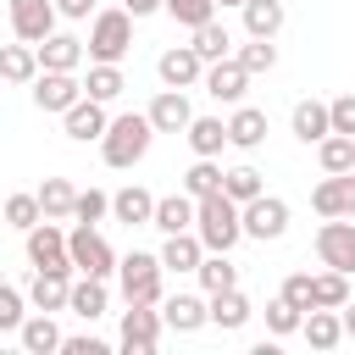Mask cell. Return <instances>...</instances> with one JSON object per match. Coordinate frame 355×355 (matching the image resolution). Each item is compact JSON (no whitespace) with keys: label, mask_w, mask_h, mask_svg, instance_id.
Listing matches in <instances>:
<instances>
[{"label":"cell","mask_w":355,"mask_h":355,"mask_svg":"<svg viewBox=\"0 0 355 355\" xmlns=\"http://www.w3.org/2000/svg\"><path fill=\"white\" fill-rule=\"evenodd\" d=\"M316 255L333 272H355V222L349 216H327L316 227Z\"/></svg>","instance_id":"obj_8"},{"label":"cell","mask_w":355,"mask_h":355,"mask_svg":"<svg viewBox=\"0 0 355 355\" xmlns=\"http://www.w3.org/2000/svg\"><path fill=\"white\" fill-rule=\"evenodd\" d=\"M216 189H222L216 155H194V166L183 172V194H189V200H205V194H216Z\"/></svg>","instance_id":"obj_35"},{"label":"cell","mask_w":355,"mask_h":355,"mask_svg":"<svg viewBox=\"0 0 355 355\" xmlns=\"http://www.w3.org/2000/svg\"><path fill=\"white\" fill-rule=\"evenodd\" d=\"M200 83H205V94H211V100H222V105H239V100H244V89H250V72H244L233 55H222V61H205Z\"/></svg>","instance_id":"obj_10"},{"label":"cell","mask_w":355,"mask_h":355,"mask_svg":"<svg viewBox=\"0 0 355 355\" xmlns=\"http://www.w3.org/2000/svg\"><path fill=\"white\" fill-rule=\"evenodd\" d=\"M200 255H205V244H200V233H194V227L166 233V244H161V272H194V266H200Z\"/></svg>","instance_id":"obj_21"},{"label":"cell","mask_w":355,"mask_h":355,"mask_svg":"<svg viewBox=\"0 0 355 355\" xmlns=\"http://www.w3.org/2000/svg\"><path fill=\"white\" fill-rule=\"evenodd\" d=\"M189 33H194V55H200V61H222V55L233 50V33H227L216 17L200 22V28H189Z\"/></svg>","instance_id":"obj_37"},{"label":"cell","mask_w":355,"mask_h":355,"mask_svg":"<svg viewBox=\"0 0 355 355\" xmlns=\"http://www.w3.org/2000/svg\"><path fill=\"white\" fill-rule=\"evenodd\" d=\"M300 316H305V311H300V305H288L283 294H277V300H266V333H272V338L300 333Z\"/></svg>","instance_id":"obj_41"},{"label":"cell","mask_w":355,"mask_h":355,"mask_svg":"<svg viewBox=\"0 0 355 355\" xmlns=\"http://www.w3.org/2000/svg\"><path fill=\"white\" fill-rule=\"evenodd\" d=\"M327 122H333V133H349V139H355V94L327 100Z\"/></svg>","instance_id":"obj_46"},{"label":"cell","mask_w":355,"mask_h":355,"mask_svg":"<svg viewBox=\"0 0 355 355\" xmlns=\"http://www.w3.org/2000/svg\"><path fill=\"white\" fill-rule=\"evenodd\" d=\"M300 333H305V344H311V349H338V344H344L338 311H322V305H311V311L300 316Z\"/></svg>","instance_id":"obj_24"},{"label":"cell","mask_w":355,"mask_h":355,"mask_svg":"<svg viewBox=\"0 0 355 355\" xmlns=\"http://www.w3.org/2000/svg\"><path fill=\"white\" fill-rule=\"evenodd\" d=\"M194 277H200V288H205V294L239 288V266H233L222 250H205V255H200V266H194Z\"/></svg>","instance_id":"obj_30"},{"label":"cell","mask_w":355,"mask_h":355,"mask_svg":"<svg viewBox=\"0 0 355 355\" xmlns=\"http://www.w3.org/2000/svg\"><path fill=\"white\" fill-rule=\"evenodd\" d=\"M288 122H294V139H300V144H316V139L333 133V122H327V100H300Z\"/></svg>","instance_id":"obj_27"},{"label":"cell","mask_w":355,"mask_h":355,"mask_svg":"<svg viewBox=\"0 0 355 355\" xmlns=\"http://www.w3.org/2000/svg\"><path fill=\"white\" fill-rule=\"evenodd\" d=\"M61 349H67V355H105V338H94V333L67 338V333H61Z\"/></svg>","instance_id":"obj_48"},{"label":"cell","mask_w":355,"mask_h":355,"mask_svg":"<svg viewBox=\"0 0 355 355\" xmlns=\"http://www.w3.org/2000/svg\"><path fill=\"white\" fill-rule=\"evenodd\" d=\"M72 200H78V189H72L67 178H44V183H39V211H44L50 222H72Z\"/></svg>","instance_id":"obj_33"},{"label":"cell","mask_w":355,"mask_h":355,"mask_svg":"<svg viewBox=\"0 0 355 355\" xmlns=\"http://www.w3.org/2000/svg\"><path fill=\"white\" fill-rule=\"evenodd\" d=\"M205 316H211L222 333H239V327L255 316V305H250L239 288H222V294H205Z\"/></svg>","instance_id":"obj_20"},{"label":"cell","mask_w":355,"mask_h":355,"mask_svg":"<svg viewBox=\"0 0 355 355\" xmlns=\"http://www.w3.org/2000/svg\"><path fill=\"white\" fill-rule=\"evenodd\" d=\"M55 11H61V17H89L94 0H55Z\"/></svg>","instance_id":"obj_49"},{"label":"cell","mask_w":355,"mask_h":355,"mask_svg":"<svg viewBox=\"0 0 355 355\" xmlns=\"http://www.w3.org/2000/svg\"><path fill=\"white\" fill-rule=\"evenodd\" d=\"M0 78H6V83H33V78H39L33 44H0Z\"/></svg>","instance_id":"obj_34"},{"label":"cell","mask_w":355,"mask_h":355,"mask_svg":"<svg viewBox=\"0 0 355 355\" xmlns=\"http://www.w3.org/2000/svg\"><path fill=\"white\" fill-rule=\"evenodd\" d=\"M344 300H349V272H333V266H327V272H316V277H311V305L338 311Z\"/></svg>","instance_id":"obj_36"},{"label":"cell","mask_w":355,"mask_h":355,"mask_svg":"<svg viewBox=\"0 0 355 355\" xmlns=\"http://www.w3.org/2000/svg\"><path fill=\"white\" fill-rule=\"evenodd\" d=\"M311 205H316V216H355V166L349 172H327L311 189Z\"/></svg>","instance_id":"obj_11"},{"label":"cell","mask_w":355,"mask_h":355,"mask_svg":"<svg viewBox=\"0 0 355 355\" xmlns=\"http://www.w3.org/2000/svg\"><path fill=\"white\" fill-rule=\"evenodd\" d=\"M194 233H200V244L205 250H233L239 239H244V227H239V205L216 189V194H205V200H194Z\"/></svg>","instance_id":"obj_2"},{"label":"cell","mask_w":355,"mask_h":355,"mask_svg":"<svg viewBox=\"0 0 355 355\" xmlns=\"http://www.w3.org/2000/svg\"><path fill=\"white\" fill-rule=\"evenodd\" d=\"M338 327H344V338H355V300L338 305Z\"/></svg>","instance_id":"obj_50"},{"label":"cell","mask_w":355,"mask_h":355,"mask_svg":"<svg viewBox=\"0 0 355 355\" xmlns=\"http://www.w3.org/2000/svg\"><path fill=\"white\" fill-rule=\"evenodd\" d=\"M61 122H67V139L89 144V139H100V133H105V122H111V116H105V105H100V100H89V94H83V100H72V105L61 111Z\"/></svg>","instance_id":"obj_17"},{"label":"cell","mask_w":355,"mask_h":355,"mask_svg":"<svg viewBox=\"0 0 355 355\" xmlns=\"http://www.w3.org/2000/svg\"><path fill=\"white\" fill-rule=\"evenodd\" d=\"M67 288H72V272H33L28 305L33 311H67Z\"/></svg>","instance_id":"obj_23"},{"label":"cell","mask_w":355,"mask_h":355,"mask_svg":"<svg viewBox=\"0 0 355 355\" xmlns=\"http://www.w3.org/2000/svg\"><path fill=\"white\" fill-rule=\"evenodd\" d=\"M39 216H44V211H39V194H11V200L0 205V222H11V227H22V233H28Z\"/></svg>","instance_id":"obj_43"},{"label":"cell","mask_w":355,"mask_h":355,"mask_svg":"<svg viewBox=\"0 0 355 355\" xmlns=\"http://www.w3.org/2000/svg\"><path fill=\"white\" fill-rule=\"evenodd\" d=\"M189 150L194 155H222V144H227V122L222 116H189Z\"/></svg>","instance_id":"obj_31"},{"label":"cell","mask_w":355,"mask_h":355,"mask_svg":"<svg viewBox=\"0 0 355 355\" xmlns=\"http://www.w3.org/2000/svg\"><path fill=\"white\" fill-rule=\"evenodd\" d=\"M216 6H244V0H216Z\"/></svg>","instance_id":"obj_52"},{"label":"cell","mask_w":355,"mask_h":355,"mask_svg":"<svg viewBox=\"0 0 355 355\" xmlns=\"http://www.w3.org/2000/svg\"><path fill=\"white\" fill-rule=\"evenodd\" d=\"M122 89H128V83H122V67H116V61H94V67H89V78H83V94H89V100H100V105H111Z\"/></svg>","instance_id":"obj_32"},{"label":"cell","mask_w":355,"mask_h":355,"mask_svg":"<svg viewBox=\"0 0 355 355\" xmlns=\"http://www.w3.org/2000/svg\"><path fill=\"white\" fill-rule=\"evenodd\" d=\"M67 261H72L78 272H89V277H111V272H116V250H111L89 222H78V227L67 233Z\"/></svg>","instance_id":"obj_6"},{"label":"cell","mask_w":355,"mask_h":355,"mask_svg":"<svg viewBox=\"0 0 355 355\" xmlns=\"http://www.w3.org/2000/svg\"><path fill=\"white\" fill-rule=\"evenodd\" d=\"M105 305H111L105 277L78 272V277H72V288H67V311H72V316H83V322H94V316H105Z\"/></svg>","instance_id":"obj_18"},{"label":"cell","mask_w":355,"mask_h":355,"mask_svg":"<svg viewBox=\"0 0 355 355\" xmlns=\"http://www.w3.org/2000/svg\"><path fill=\"white\" fill-rule=\"evenodd\" d=\"M316 161H322V172H349V166H355V139H349V133L316 139Z\"/></svg>","instance_id":"obj_38"},{"label":"cell","mask_w":355,"mask_h":355,"mask_svg":"<svg viewBox=\"0 0 355 355\" xmlns=\"http://www.w3.org/2000/svg\"><path fill=\"white\" fill-rule=\"evenodd\" d=\"M150 211H155V194H150V189H139V183H128V189H116V194H111V216H116V222H128V227H144V222H150Z\"/></svg>","instance_id":"obj_26"},{"label":"cell","mask_w":355,"mask_h":355,"mask_svg":"<svg viewBox=\"0 0 355 355\" xmlns=\"http://www.w3.org/2000/svg\"><path fill=\"white\" fill-rule=\"evenodd\" d=\"M161 311L155 305H128L122 311V349L128 355H155V344H161Z\"/></svg>","instance_id":"obj_9"},{"label":"cell","mask_w":355,"mask_h":355,"mask_svg":"<svg viewBox=\"0 0 355 355\" xmlns=\"http://www.w3.org/2000/svg\"><path fill=\"white\" fill-rule=\"evenodd\" d=\"M150 139H155L150 116H144V111H122V116L105 122V133H100V155H105V166L128 172V166H139V161L150 155Z\"/></svg>","instance_id":"obj_1"},{"label":"cell","mask_w":355,"mask_h":355,"mask_svg":"<svg viewBox=\"0 0 355 355\" xmlns=\"http://www.w3.org/2000/svg\"><path fill=\"white\" fill-rule=\"evenodd\" d=\"M133 50V17L122 11V6H111V11H94V22H89V39H83V55H94V61H122Z\"/></svg>","instance_id":"obj_3"},{"label":"cell","mask_w":355,"mask_h":355,"mask_svg":"<svg viewBox=\"0 0 355 355\" xmlns=\"http://www.w3.org/2000/svg\"><path fill=\"white\" fill-rule=\"evenodd\" d=\"M28 261H33V272H78V266L67 261V233H61L50 216H39V222L28 227Z\"/></svg>","instance_id":"obj_7"},{"label":"cell","mask_w":355,"mask_h":355,"mask_svg":"<svg viewBox=\"0 0 355 355\" xmlns=\"http://www.w3.org/2000/svg\"><path fill=\"white\" fill-rule=\"evenodd\" d=\"M222 194H227L233 205H244V200L266 194V183H261V172H255V166H227V172H222Z\"/></svg>","instance_id":"obj_39"},{"label":"cell","mask_w":355,"mask_h":355,"mask_svg":"<svg viewBox=\"0 0 355 355\" xmlns=\"http://www.w3.org/2000/svg\"><path fill=\"white\" fill-rule=\"evenodd\" d=\"M261 139H266V111L239 105V111L227 116V144H233V150H255Z\"/></svg>","instance_id":"obj_28"},{"label":"cell","mask_w":355,"mask_h":355,"mask_svg":"<svg viewBox=\"0 0 355 355\" xmlns=\"http://www.w3.org/2000/svg\"><path fill=\"white\" fill-rule=\"evenodd\" d=\"M11 33L22 44H39L44 33H55V0H11Z\"/></svg>","instance_id":"obj_12"},{"label":"cell","mask_w":355,"mask_h":355,"mask_svg":"<svg viewBox=\"0 0 355 355\" xmlns=\"http://www.w3.org/2000/svg\"><path fill=\"white\" fill-rule=\"evenodd\" d=\"M155 72H161V83H166V89H194V83H200V72H205V61L194 55V44H172V50H161Z\"/></svg>","instance_id":"obj_13"},{"label":"cell","mask_w":355,"mask_h":355,"mask_svg":"<svg viewBox=\"0 0 355 355\" xmlns=\"http://www.w3.org/2000/svg\"><path fill=\"white\" fill-rule=\"evenodd\" d=\"M239 11H244V33H250V39H277L283 22H288L283 0H244Z\"/></svg>","instance_id":"obj_22"},{"label":"cell","mask_w":355,"mask_h":355,"mask_svg":"<svg viewBox=\"0 0 355 355\" xmlns=\"http://www.w3.org/2000/svg\"><path fill=\"white\" fill-rule=\"evenodd\" d=\"M22 316H28V294L17 283H0V333H17Z\"/></svg>","instance_id":"obj_44"},{"label":"cell","mask_w":355,"mask_h":355,"mask_svg":"<svg viewBox=\"0 0 355 355\" xmlns=\"http://www.w3.org/2000/svg\"><path fill=\"white\" fill-rule=\"evenodd\" d=\"M161 322H166L172 333H200L211 316H205V300H200V294H166V300H161Z\"/></svg>","instance_id":"obj_19"},{"label":"cell","mask_w":355,"mask_h":355,"mask_svg":"<svg viewBox=\"0 0 355 355\" xmlns=\"http://www.w3.org/2000/svg\"><path fill=\"white\" fill-rule=\"evenodd\" d=\"M33 55H39V72H78L83 39H72V33H44V39L33 44Z\"/></svg>","instance_id":"obj_14"},{"label":"cell","mask_w":355,"mask_h":355,"mask_svg":"<svg viewBox=\"0 0 355 355\" xmlns=\"http://www.w3.org/2000/svg\"><path fill=\"white\" fill-rule=\"evenodd\" d=\"M144 116H150V128H155V133H183V128H189V116H194V105H189V94H183V89H161V94L150 100V111H144Z\"/></svg>","instance_id":"obj_16"},{"label":"cell","mask_w":355,"mask_h":355,"mask_svg":"<svg viewBox=\"0 0 355 355\" xmlns=\"http://www.w3.org/2000/svg\"><path fill=\"white\" fill-rule=\"evenodd\" d=\"M17 338H22V349H28V355H50V349H61V327H55V316H50V311L22 316Z\"/></svg>","instance_id":"obj_25"},{"label":"cell","mask_w":355,"mask_h":355,"mask_svg":"<svg viewBox=\"0 0 355 355\" xmlns=\"http://www.w3.org/2000/svg\"><path fill=\"white\" fill-rule=\"evenodd\" d=\"M122 11L128 17H150V11H161V0H122Z\"/></svg>","instance_id":"obj_51"},{"label":"cell","mask_w":355,"mask_h":355,"mask_svg":"<svg viewBox=\"0 0 355 355\" xmlns=\"http://www.w3.org/2000/svg\"><path fill=\"white\" fill-rule=\"evenodd\" d=\"M288 305H300V311H311V272H294V277H283V288H277Z\"/></svg>","instance_id":"obj_47"},{"label":"cell","mask_w":355,"mask_h":355,"mask_svg":"<svg viewBox=\"0 0 355 355\" xmlns=\"http://www.w3.org/2000/svg\"><path fill=\"white\" fill-rule=\"evenodd\" d=\"M239 227H244V239H261V244L283 239V233H288V200H277V194L244 200V205H239Z\"/></svg>","instance_id":"obj_5"},{"label":"cell","mask_w":355,"mask_h":355,"mask_svg":"<svg viewBox=\"0 0 355 355\" xmlns=\"http://www.w3.org/2000/svg\"><path fill=\"white\" fill-rule=\"evenodd\" d=\"M72 100H83V83L72 72H39L33 78V105L39 111H67Z\"/></svg>","instance_id":"obj_15"},{"label":"cell","mask_w":355,"mask_h":355,"mask_svg":"<svg viewBox=\"0 0 355 355\" xmlns=\"http://www.w3.org/2000/svg\"><path fill=\"white\" fill-rule=\"evenodd\" d=\"M233 61H239L250 78H255V72H272V67H277V44H272V39H250V44H239Z\"/></svg>","instance_id":"obj_40"},{"label":"cell","mask_w":355,"mask_h":355,"mask_svg":"<svg viewBox=\"0 0 355 355\" xmlns=\"http://www.w3.org/2000/svg\"><path fill=\"white\" fill-rule=\"evenodd\" d=\"M161 11L172 22H183V28H200V22L216 17V0H161Z\"/></svg>","instance_id":"obj_42"},{"label":"cell","mask_w":355,"mask_h":355,"mask_svg":"<svg viewBox=\"0 0 355 355\" xmlns=\"http://www.w3.org/2000/svg\"><path fill=\"white\" fill-rule=\"evenodd\" d=\"M116 277H122V300L128 305H161V255H122L116 261Z\"/></svg>","instance_id":"obj_4"},{"label":"cell","mask_w":355,"mask_h":355,"mask_svg":"<svg viewBox=\"0 0 355 355\" xmlns=\"http://www.w3.org/2000/svg\"><path fill=\"white\" fill-rule=\"evenodd\" d=\"M105 211H111V194H100V189H83V194L72 200V222H89V227H94Z\"/></svg>","instance_id":"obj_45"},{"label":"cell","mask_w":355,"mask_h":355,"mask_svg":"<svg viewBox=\"0 0 355 355\" xmlns=\"http://www.w3.org/2000/svg\"><path fill=\"white\" fill-rule=\"evenodd\" d=\"M150 227H161V233H183V227H194V200H189V194H161L155 211H150Z\"/></svg>","instance_id":"obj_29"}]
</instances>
